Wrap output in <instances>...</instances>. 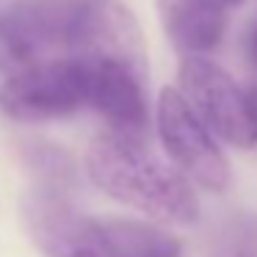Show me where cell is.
<instances>
[{"mask_svg":"<svg viewBox=\"0 0 257 257\" xmlns=\"http://www.w3.org/2000/svg\"><path fill=\"white\" fill-rule=\"evenodd\" d=\"M86 174L111 199L161 224L188 227L199 218V199L177 166L150 150V141L102 130L86 152Z\"/></svg>","mask_w":257,"mask_h":257,"instance_id":"obj_1","label":"cell"},{"mask_svg":"<svg viewBox=\"0 0 257 257\" xmlns=\"http://www.w3.org/2000/svg\"><path fill=\"white\" fill-rule=\"evenodd\" d=\"M78 0H14L0 12V72L12 78L31 67L67 58Z\"/></svg>","mask_w":257,"mask_h":257,"instance_id":"obj_2","label":"cell"},{"mask_svg":"<svg viewBox=\"0 0 257 257\" xmlns=\"http://www.w3.org/2000/svg\"><path fill=\"white\" fill-rule=\"evenodd\" d=\"M67 58L80 67L116 64L150 75L147 45L133 12L119 0H78L69 25Z\"/></svg>","mask_w":257,"mask_h":257,"instance_id":"obj_3","label":"cell"},{"mask_svg":"<svg viewBox=\"0 0 257 257\" xmlns=\"http://www.w3.org/2000/svg\"><path fill=\"white\" fill-rule=\"evenodd\" d=\"M180 94L210 133L221 136L238 150L257 144V119L246 89H240L227 69L205 56H185L180 64Z\"/></svg>","mask_w":257,"mask_h":257,"instance_id":"obj_4","label":"cell"},{"mask_svg":"<svg viewBox=\"0 0 257 257\" xmlns=\"http://www.w3.org/2000/svg\"><path fill=\"white\" fill-rule=\"evenodd\" d=\"M89 105V78L75 58L31 67L0 83V111L17 122H50Z\"/></svg>","mask_w":257,"mask_h":257,"instance_id":"obj_5","label":"cell"},{"mask_svg":"<svg viewBox=\"0 0 257 257\" xmlns=\"http://www.w3.org/2000/svg\"><path fill=\"white\" fill-rule=\"evenodd\" d=\"M158 133L174 166L199 188L210 194H224L229 188L227 158L180 89H163L158 97Z\"/></svg>","mask_w":257,"mask_h":257,"instance_id":"obj_6","label":"cell"},{"mask_svg":"<svg viewBox=\"0 0 257 257\" xmlns=\"http://www.w3.org/2000/svg\"><path fill=\"white\" fill-rule=\"evenodd\" d=\"M89 78V105L108 122V130L150 141L147 78L127 67H83Z\"/></svg>","mask_w":257,"mask_h":257,"instance_id":"obj_7","label":"cell"},{"mask_svg":"<svg viewBox=\"0 0 257 257\" xmlns=\"http://www.w3.org/2000/svg\"><path fill=\"white\" fill-rule=\"evenodd\" d=\"M31 232L50 257H72L78 249L91 246V221L69 207L64 191L36 188L28 202Z\"/></svg>","mask_w":257,"mask_h":257,"instance_id":"obj_8","label":"cell"},{"mask_svg":"<svg viewBox=\"0 0 257 257\" xmlns=\"http://www.w3.org/2000/svg\"><path fill=\"white\" fill-rule=\"evenodd\" d=\"M166 36L185 56H202L221 42L227 6L221 0H155Z\"/></svg>","mask_w":257,"mask_h":257,"instance_id":"obj_9","label":"cell"},{"mask_svg":"<svg viewBox=\"0 0 257 257\" xmlns=\"http://www.w3.org/2000/svg\"><path fill=\"white\" fill-rule=\"evenodd\" d=\"M91 249L105 257H180L183 246L155 224L108 218L91 221Z\"/></svg>","mask_w":257,"mask_h":257,"instance_id":"obj_10","label":"cell"},{"mask_svg":"<svg viewBox=\"0 0 257 257\" xmlns=\"http://www.w3.org/2000/svg\"><path fill=\"white\" fill-rule=\"evenodd\" d=\"M28 163L39 174V188H53V191H67L72 180V161L67 152H61L53 144H34L28 147Z\"/></svg>","mask_w":257,"mask_h":257,"instance_id":"obj_11","label":"cell"},{"mask_svg":"<svg viewBox=\"0 0 257 257\" xmlns=\"http://www.w3.org/2000/svg\"><path fill=\"white\" fill-rule=\"evenodd\" d=\"M246 58H249V64L257 69V20H254V25H251L249 36H246Z\"/></svg>","mask_w":257,"mask_h":257,"instance_id":"obj_12","label":"cell"},{"mask_svg":"<svg viewBox=\"0 0 257 257\" xmlns=\"http://www.w3.org/2000/svg\"><path fill=\"white\" fill-rule=\"evenodd\" d=\"M246 97H249V105H251V113H254L257 119V78L249 83V89H246Z\"/></svg>","mask_w":257,"mask_h":257,"instance_id":"obj_13","label":"cell"},{"mask_svg":"<svg viewBox=\"0 0 257 257\" xmlns=\"http://www.w3.org/2000/svg\"><path fill=\"white\" fill-rule=\"evenodd\" d=\"M72 257H102V254L97 249H91V246H86V249H78Z\"/></svg>","mask_w":257,"mask_h":257,"instance_id":"obj_14","label":"cell"},{"mask_svg":"<svg viewBox=\"0 0 257 257\" xmlns=\"http://www.w3.org/2000/svg\"><path fill=\"white\" fill-rule=\"evenodd\" d=\"M224 6H240V3H243V0H221Z\"/></svg>","mask_w":257,"mask_h":257,"instance_id":"obj_15","label":"cell"}]
</instances>
